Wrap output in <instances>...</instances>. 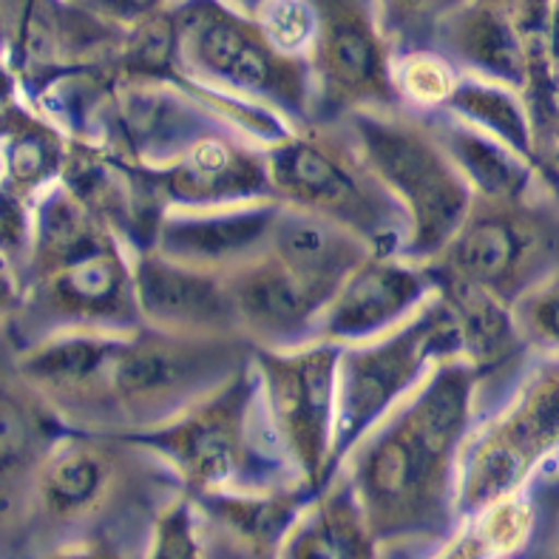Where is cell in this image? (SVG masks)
<instances>
[{
    "instance_id": "cell-1",
    "label": "cell",
    "mask_w": 559,
    "mask_h": 559,
    "mask_svg": "<svg viewBox=\"0 0 559 559\" xmlns=\"http://www.w3.org/2000/svg\"><path fill=\"white\" fill-rule=\"evenodd\" d=\"M477 383L472 364L440 358L409 404L355 443L349 486L376 539L438 537L449 528Z\"/></svg>"
},
{
    "instance_id": "cell-2",
    "label": "cell",
    "mask_w": 559,
    "mask_h": 559,
    "mask_svg": "<svg viewBox=\"0 0 559 559\" xmlns=\"http://www.w3.org/2000/svg\"><path fill=\"white\" fill-rule=\"evenodd\" d=\"M355 148L409 216L401 250L409 262H432L475 205L472 185L429 126L358 108L347 114Z\"/></svg>"
},
{
    "instance_id": "cell-3",
    "label": "cell",
    "mask_w": 559,
    "mask_h": 559,
    "mask_svg": "<svg viewBox=\"0 0 559 559\" xmlns=\"http://www.w3.org/2000/svg\"><path fill=\"white\" fill-rule=\"evenodd\" d=\"M241 335H182L134 330L108 364L106 392L114 424H165L248 364Z\"/></svg>"
},
{
    "instance_id": "cell-4",
    "label": "cell",
    "mask_w": 559,
    "mask_h": 559,
    "mask_svg": "<svg viewBox=\"0 0 559 559\" xmlns=\"http://www.w3.org/2000/svg\"><path fill=\"white\" fill-rule=\"evenodd\" d=\"M253 378L248 364L222 386L185 406L168 424L134 432H114L128 447L148 449L177 468L185 486L197 491L276 489L264 454L253 443Z\"/></svg>"
},
{
    "instance_id": "cell-5",
    "label": "cell",
    "mask_w": 559,
    "mask_h": 559,
    "mask_svg": "<svg viewBox=\"0 0 559 559\" xmlns=\"http://www.w3.org/2000/svg\"><path fill=\"white\" fill-rule=\"evenodd\" d=\"M267 168L276 199L347 225L376 253H397V227L409 216L358 148L324 134H293L267 151Z\"/></svg>"
},
{
    "instance_id": "cell-6",
    "label": "cell",
    "mask_w": 559,
    "mask_h": 559,
    "mask_svg": "<svg viewBox=\"0 0 559 559\" xmlns=\"http://www.w3.org/2000/svg\"><path fill=\"white\" fill-rule=\"evenodd\" d=\"M177 14L182 74L191 71L197 80L205 78L307 117L312 106L310 60L278 49L259 17L225 0H182Z\"/></svg>"
},
{
    "instance_id": "cell-7",
    "label": "cell",
    "mask_w": 559,
    "mask_h": 559,
    "mask_svg": "<svg viewBox=\"0 0 559 559\" xmlns=\"http://www.w3.org/2000/svg\"><path fill=\"white\" fill-rule=\"evenodd\" d=\"M435 270L472 282L514 307L559 270V216L551 207L477 199L457 234L435 255Z\"/></svg>"
},
{
    "instance_id": "cell-8",
    "label": "cell",
    "mask_w": 559,
    "mask_h": 559,
    "mask_svg": "<svg viewBox=\"0 0 559 559\" xmlns=\"http://www.w3.org/2000/svg\"><path fill=\"white\" fill-rule=\"evenodd\" d=\"M449 355H461V338L452 310L440 296L390 338L341 353L330 480L355 443L392 409L397 397L418 383L429 358Z\"/></svg>"
},
{
    "instance_id": "cell-9",
    "label": "cell",
    "mask_w": 559,
    "mask_h": 559,
    "mask_svg": "<svg viewBox=\"0 0 559 559\" xmlns=\"http://www.w3.org/2000/svg\"><path fill=\"white\" fill-rule=\"evenodd\" d=\"M551 457H559V355L523 378L514 401L466 449L457 506L483 511L518 495Z\"/></svg>"
},
{
    "instance_id": "cell-10",
    "label": "cell",
    "mask_w": 559,
    "mask_h": 559,
    "mask_svg": "<svg viewBox=\"0 0 559 559\" xmlns=\"http://www.w3.org/2000/svg\"><path fill=\"white\" fill-rule=\"evenodd\" d=\"M341 353L338 341H324L301 353L253 347L270 429L293 457L307 489L316 495L330 483Z\"/></svg>"
},
{
    "instance_id": "cell-11",
    "label": "cell",
    "mask_w": 559,
    "mask_h": 559,
    "mask_svg": "<svg viewBox=\"0 0 559 559\" xmlns=\"http://www.w3.org/2000/svg\"><path fill=\"white\" fill-rule=\"evenodd\" d=\"M316 37L310 46L312 111L321 120L367 106H397V88L383 37L381 9L372 0H312Z\"/></svg>"
},
{
    "instance_id": "cell-12",
    "label": "cell",
    "mask_w": 559,
    "mask_h": 559,
    "mask_svg": "<svg viewBox=\"0 0 559 559\" xmlns=\"http://www.w3.org/2000/svg\"><path fill=\"white\" fill-rule=\"evenodd\" d=\"M188 80H117L99 117L108 122L111 154L136 165H168L193 142L213 134L211 103L216 92L199 88L188 97Z\"/></svg>"
},
{
    "instance_id": "cell-13",
    "label": "cell",
    "mask_w": 559,
    "mask_h": 559,
    "mask_svg": "<svg viewBox=\"0 0 559 559\" xmlns=\"http://www.w3.org/2000/svg\"><path fill=\"white\" fill-rule=\"evenodd\" d=\"M117 435L85 438L66 432L43 457L28 486V523L37 528H80L108 509H122V495L134 477L131 463L117 447Z\"/></svg>"
},
{
    "instance_id": "cell-14",
    "label": "cell",
    "mask_w": 559,
    "mask_h": 559,
    "mask_svg": "<svg viewBox=\"0 0 559 559\" xmlns=\"http://www.w3.org/2000/svg\"><path fill=\"white\" fill-rule=\"evenodd\" d=\"M26 316L37 324L74 330H140L134 264H128L114 239L78 262L37 276Z\"/></svg>"
},
{
    "instance_id": "cell-15",
    "label": "cell",
    "mask_w": 559,
    "mask_h": 559,
    "mask_svg": "<svg viewBox=\"0 0 559 559\" xmlns=\"http://www.w3.org/2000/svg\"><path fill=\"white\" fill-rule=\"evenodd\" d=\"M142 321L154 330L182 335H241V321L225 270L174 262L142 250L134 262Z\"/></svg>"
},
{
    "instance_id": "cell-16",
    "label": "cell",
    "mask_w": 559,
    "mask_h": 559,
    "mask_svg": "<svg viewBox=\"0 0 559 559\" xmlns=\"http://www.w3.org/2000/svg\"><path fill=\"white\" fill-rule=\"evenodd\" d=\"M145 168L168 205L219 207L241 199L273 197L267 154H255L222 131L193 142L174 163Z\"/></svg>"
},
{
    "instance_id": "cell-17",
    "label": "cell",
    "mask_w": 559,
    "mask_h": 559,
    "mask_svg": "<svg viewBox=\"0 0 559 559\" xmlns=\"http://www.w3.org/2000/svg\"><path fill=\"white\" fill-rule=\"evenodd\" d=\"M225 276L241 333L264 347H287L305 338L326 310L324 301L270 248L234 264Z\"/></svg>"
},
{
    "instance_id": "cell-18",
    "label": "cell",
    "mask_w": 559,
    "mask_h": 559,
    "mask_svg": "<svg viewBox=\"0 0 559 559\" xmlns=\"http://www.w3.org/2000/svg\"><path fill=\"white\" fill-rule=\"evenodd\" d=\"M395 253L369 255L347 282L341 284L324 310L326 341L372 338L401 321L435 287L429 267H415L392 259Z\"/></svg>"
},
{
    "instance_id": "cell-19",
    "label": "cell",
    "mask_w": 559,
    "mask_h": 559,
    "mask_svg": "<svg viewBox=\"0 0 559 559\" xmlns=\"http://www.w3.org/2000/svg\"><path fill=\"white\" fill-rule=\"evenodd\" d=\"M270 250L330 305L341 284L376 255V248L361 234L321 213L282 202L270 236Z\"/></svg>"
},
{
    "instance_id": "cell-20",
    "label": "cell",
    "mask_w": 559,
    "mask_h": 559,
    "mask_svg": "<svg viewBox=\"0 0 559 559\" xmlns=\"http://www.w3.org/2000/svg\"><path fill=\"white\" fill-rule=\"evenodd\" d=\"M278 207H282V199L250 207H230L222 213L165 216L154 250L174 262L197 264V267H234L270 248Z\"/></svg>"
},
{
    "instance_id": "cell-21",
    "label": "cell",
    "mask_w": 559,
    "mask_h": 559,
    "mask_svg": "<svg viewBox=\"0 0 559 559\" xmlns=\"http://www.w3.org/2000/svg\"><path fill=\"white\" fill-rule=\"evenodd\" d=\"M432 32L452 60L475 69L483 80H495L518 92L528 88V43L509 14L491 7L489 0H454Z\"/></svg>"
},
{
    "instance_id": "cell-22",
    "label": "cell",
    "mask_w": 559,
    "mask_h": 559,
    "mask_svg": "<svg viewBox=\"0 0 559 559\" xmlns=\"http://www.w3.org/2000/svg\"><path fill=\"white\" fill-rule=\"evenodd\" d=\"M426 267L432 273L438 296L452 310L463 358L477 369L480 378L509 372L525 349V338L520 335L511 305L486 287L440 273L432 264Z\"/></svg>"
},
{
    "instance_id": "cell-23",
    "label": "cell",
    "mask_w": 559,
    "mask_h": 559,
    "mask_svg": "<svg viewBox=\"0 0 559 559\" xmlns=\"http://www.w3.org/2000/svg\"><path fill=\"white\" fill-rule=\"evenodd\" d=\"M305 495L316 491L225 489L197 491L193 500L222 534L236 537L234 543H245L248 554H276L278 543H287L296 528L298 514L307 503Z\"/></svg>"
},
{
    "instance_id": "cell-24",
    "label": "cell",
    "mask_w": 559,
    "mask_h": 559,
    "mask_svg": "<svg viewBox=\"0 0 559 559\" xmlns=\"http://www.w3.org/2000/svg\"><path fill=\"white\" fill-rule=\"evenodd\" d=\"M429 128L477 197L495 199V202H520L528 197L539 168L509 148L506 142L486 131H477L472 122L466 126V122L440 120Z\"/></svg>"
},
{
    "instance_id": "cell-25",
    "label": "cell",
    "mask_w": 559,
    "mask_h": 559,
    "mask_svg": "<svg viewBox=\"0 0 559 559\" xmlns=\"http://www.w3.org/2000/svg\"><path fill=\"white\" fill-rule=\"evenodd\" d=\"M66 429H57L51 420V406L28 383L12 378L3 386V440H0V472H3V511L12 509L14 497H26L43 457L49 454L57 438Z\"/></svg>"
},
{
    "instance_id": "cell-26",
    "label": "cell",
    "mask_w": 559,
    "mask_h": 559,
    "mask_svg": "<svg viewBox=\"0 0 559 559\" xmlns=\"http://www.w3.org/2000/svg\"><path fill=\"white\" fill-rule=\"evenodd\" d=\"M40 199L43 202H37L35 216V241L28 255V270L35 278L69 262H78L117 239L111 227L66 185L43 191Z\"/></svg>"
},
{
    "instance_id": "cell-27",
    "label": "cell",
    "mask_w": 559,
    "mask_h": 559,
    "mask_svg": "<svg viewBox=\"0 0 559 559\" xmlns=\"http://www.w3.org/2000/svg\"><path fill=\"white\" fill-rule=\"evenodd\" d=\"M69 145L66 136L43 122L37 114L26 111L7 97V114H3V174L7 188L3 191L14 197L28 199L49 191L51 179L63 177Z\"/></svg>"
},
{
    "instance_id": "cell-28",
    "label": "cell",
    "mask_w": 559,
    "mask_h": 559,
    "mask_svg": "<svg viewBox=\"0 0 559 559\" xmlns=\"http://www.w3.org/2000/svg\"><path fill=\"white\" fill-rule=\"evenodd\" d=\"M376 543L364 518V509L355 497L353 486L341 483L330 491L307 520H298L287 537V557L298 559H341V557H372Z\"/></svg>"
},
{
    "instance_id": "cell-29",
    "label": "cell",
    "mask_w": 559,
    "mask_h": 559,
    "mask_svg": "<svg viewBox=\"0 0 559 559\" xmlns=\"http://www.w3.org/2000/svg\"><path fill=\"white\" fill-rule=\"evenodd\" d=\"M447 106L452 117L483 128L486 134L506 142L509 148L543 170L537 156V126H534L532 108L525 106L518 88H509L495 80H463L454 85Z\"/></svg>"
},
{
    "instance_id": "cell-30",
    "label": "cell",
    "mask_w": 559,
    "mask_h": 559,
    "mask_svg": "<svg viewBox=\"0 0 559 559\" xmlns=\"http://www.w3.org/2000/svg\"><path fill=\"white\" fill-rule=\"evenodd\" d=\"M120 80H182V35L177 7L156 9L122 32L111 57Z\"/></svg>"
},
{
    "instance_id": "cell-31",
    "label": "cell",
    "mask_w": 559,
    "mask_h": 559,
    "mask_svg": "<svg viewBox=\"0 0 559 559\" xmlns=\"http://www.w3.org/2000/svg\"><path fill=\"white\" fill-rule=\"evenodd\" d=\"M514 319L525 344L559 355V270L514 301Z\"/></svg>"
},
{
    "instance_id": "cell-32",
    "label": "cell",
    "mask_w": 559,
    "mask_h": 559,
    "mask_svg": "<svg viewBox=\"0 0 559 559\" xmlns=\"http://www.w3.org/2000/svg\"><path fill=\"white\" fill-rule=\"evenodd\" d=\"M255 17L282 51H310L316 37V7L312 0H262Z\"/></svg>"
},
{
    "instance_id": "cell-33",
    "label": "cell",
    "mask_w": 559,
    "mask_h": 559,
    "mask_svg": "<svg viewBox=\"0 0 559 559\" xmlns=\"http://www.w3.org/2000/svg\"><path fill=\"white\" fill-rule=\"evenodd\" d=\"M151 557L159 559H188L202 557V546L197 539V523H193V497H182L165 506L154 518L151 528Z\"/></svg>"
},
{
    "instance_id": "cell-34",
    "label": "cell",
    "mask_w": 559,
    "mask_h": 559,
    "mask_svg": "<svg viewBox=\"0 0 559 559\" xmlns=\"http://www.w3.org/2000/svg\"><path fill=\"white\" fill-rule=\"evenodd\" d=\"M483 511H489L486 520L480 525V539L477 543H486V554H503L511 548L523 546L525 537L532 534L534 525V509L525 503L523 497L511 495L497 500V503L486 506Z\"/></svg>"
},
{
    "instance_id": "cell-35",
    "label": "cell",
    "mask_w": 559,
    "mask_h": 559,
    "mask_svg": "<svg viewBox=\"0 0 559 559\" xmlns=\"http://www.w3.org/2000/svg\"><path fill=\"white\" fill-rule=\"evenodd\" d=\"M397 85H404V97L409 94L424 106H438V103H449L457 80H454L443 57L418 51V55H409L404 60Z\"/></svg>"
},
{
    "instance_id": "cell-36",
    "label": "cell",
    "mask_w": 559,
    "mask_h": 559,
    "mask_svg": "<svg viewBox=\"0 0 559 559\" xmlns=\"http://www.w3.org/2000/svg\"><path fill=\"white\" fill-rule=\"evenodd\" d=\"M489 3L509 14L525 43H543L551 0H489Z\"/></svg>"
},
{
    "instance_id": "cell-37",
    "label": "cell",
    "mask_w": 559,
    "mask_h": 559,
    "mask_svg": "<svg viewBox=\"0 0 559 559\" xmlns=\"http://www.w3.org/2000/svg\"><path fill=\"white\" fill-rule=\"evenodd\" d=\"M80 3L94 9L99 17H106L108 23L120 26L122 32H126L128 26L140 23L142 17L154 14L156 9L168 7V0H80Z\"/></svg>"
},
{
    "instance_id": "cell-38",
    "label": "cell",
    "mask_w": 559,
    "mask_h": 559,
    "mask_svg": "<svg viewBox=\"0 0 559 559\" xmlns=\"http://www.w3.org/2000/svg\"><path fill=\"white\" fill-rule=\"evenodd\" d=\"M378 3H381L378 7L381 17L386 14V17H395L401 23H415L420 17H435V23H438L440 14L452 7L449 0H378Z\"/></svg>"
},
{
    "instance_id": "cell-39",
    "label": "cell",
    "mask_w": 559,
    "mask_h": 559,
    "mask_svg": "<svg viewBox=\"0 0 559 559\" xmlns=\"http://www.w3.org/2000/svg\"><path fill=\"white\" fill-rule=\"evenodd\" d=\"M543 46H546L548 66H551L554 78L559 80V0H551V9H548L546 32H543Z\"/></svg>"
},
{
    "instance_id": "cell-40",
    "label": "cell",
    "mask_w": 559,
    "mask_h": 559,
    "mask_svg": "<svg viewBox=\"0 0 559 559\" xmlns=\"http://www.w3.org/2000/svg\"><path fill=\"white\" fill-rule=\"evenodd\" d=\"M551 480H554V483H559V472H554V475H551Z\"/></svg>"
},
{
    "instance_id": "cell-41",
    "label": "cell",
    "mask_w": 559,
    "mask_h": 559,
    "mask_svg": "<svg viewBox=\"0 0 559 559\" xmlns=\"http://www.w3.org/2000/svg\"><path fill=\"white\" fill-rule=\"evenodd\" d=\"M557 111H559V80H557Z\"/></svg>"
},
{
    "instance_id": "cell-42",
    "label": "cell",
    "mask_w": 559,
    "mask_h": 559,
    "mask_svg": "<svg viewBox=\"0 0 559 559\" xmlns=\"http://www.w3.org/2000/svg\"><path fill=\"white\" fill-rule=\"evenodd\" d=\"M554 134H559V128H554Z\"/></svg>"
},
{
    "instance_id": "cell-43",
    "label": "cell",
    "mask_w": 559,
    "mask_h": 559,
    "mask_svg": "<svg viewBox=\"0 0 559 559\" xmlns=\"http://www.w3.org/2000/svg\"><path fill=\"white\" fill-rule=\"evenodd\" d=\"M557 554H559V551H557Z\"/></svg>"
}]
</instances>
